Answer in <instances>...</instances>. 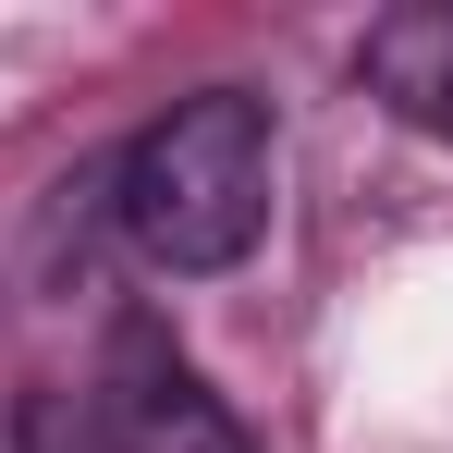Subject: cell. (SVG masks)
Here are the masks:
<instances>
[{
  "label": "cell",
  "instance_id": "3",
  "mask_svg": "<svg viewBox=\"0 0 453 453\" xmlns=\"http://www.w3.org/2000/svg\"><path fill=\"white\" fill-rule=\"evenodd\" d=\"M368 86L404 123L453 135V12H392V25H368Z\"/></svg>",
  "mask_w": 453,
  "mask_h": 453
},
{
  "label": "cell",
  "instance_id": "1",
  "mask_svg": "<svg viewBox=\"0 0 453 453\" xmlns=\"http://www.w3.org/2000/svg\"><path fill=\"white\" fill-rule=\"evenodd\" d=\"M270 172H282V148H270V98L196 86V98H172L148 135L123 148L111 209H123V233H135L148 270L209 282V270H233V257L257 245V221H270Z\"/></svg>",
  "mask_w": 453,
  "mask_h": 453
},
{
  "label": "cell",
  "instance_id": "2",
  "mask_svg": "<svg viewBox=\"0 0 453 453\" xmlns=\"http://www.w3.org/2000/svg\"><path fill=\"white\" fill-rule=\"evenodd\" d=\"M98 453H245L233 404L184 368V343L159 319H123L111 331V368H98V417H86Z\"/></svg>",
  "mask_w": 453,
  "mask_h": 453
}]
</instances>
